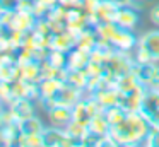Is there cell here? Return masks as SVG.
Segmentation results:
<instances>
[{
    "mask_svg": "<svg viewBox=\"0 0 159 147\" xmlns=\"http://www.w3.org/2000/svg\"><path fill=\"white\" fill-rule=\"evenodd\" d=\"M43 135V145H50V147H55V145H79L74 137H70L67 133L65 128H60V126H45V130L41 132Z\"/></svg>",
    "mask_w": 159,
    "mask_h": 147,
    "instance_id": "obj_1",
    "label": "cell"
},
{
    "mask_svg": "<svg viewBox=\"0 0 159 147\" xmlns=\"http://www.w3.org/2000/svg\"><path fill=\"white\" fill-rule=\"evenodd\" d=\"M111 44H113V48L118 51H128V53H132L139 44V36L132 29L118 27L115 36L111 38Z\"/></svg>",
    "mask_w": 159,
    "mask_h": 147,
    "instance_id": "obj_2",
    "label": "cell"
},
{
    "mask_svg": "<svg viewBox=\"0 0 159 147\" xmlns=\"http://www.w3.org/2000/svg\"><path fill=\"white\" fill-rule=\"evenodd\" d=\"M115 22L118 24L123 29H132L139 26L140 22V14H139V9L132 5H120L116 10V16H115Z\"/></svg>",
    "mask_w": 159,
    "mask_h": 147,
    "instance_id": "obj_3",
    "label": "cell"
},
{
    "mask_svg": "<svg viewBox=\"0 0 159 147\" xmlns=\"http://www.w3.org/2000/svg\"><path fill=\"white\" fill-rule=\"evenodd\" d=\"M139 46H142L154 62H159V27L149 29L139 36Z\"/></svg>",
    "mask_w": 159,
    "mask_h": 147,
    "instance_id": "obj_4",
    "label": "cell"
},
{
    "mask_svg": "<svg viewBox=\"0 0 159 147\" xmlns=\"http://www.w3.org/2000/svg\"><path fill=\"white\" fill-rule=\"evenodd\" d=\"M82 96H84V91H80V89L63 82L60 91L57 92V96H55V101H57V104H60V106H69V108H72Z\"/></svg>",
    "mask_w": 159,
    "mask_h": 147,
    "instance_id": "obj_5",
    "label": "cell"
},
{
    "mask_svg": "<svg viewBox=\"0 0 159 147\" xmlns=\"http://www.w3.org/2000/svg\"><path fill=\"white\" fill-rule=\"evenodd\" d=\"M11 109H12V115H14L16 122H22V120L29 118V116H34L36 115V101L28 98H21L17 101L11 103Z\"/></svg>",
    "mask_w": 159,
    "mask_h": 147,
    "instance_id": "obj_6",
    "label": "cell"
},
{
    "mask_svg": "<svg viewBox=\"0 0 159 147\" xmlns=\"http://www.w3.org/2000/svg\"><path fill=\"white\" fill-rule=\"evenodd\" d=\"M36 22H38V17H36L33 12L16 10L14 16H12V21H11L9 29H16V31H22V33H26V31H31Z\"/></svg>",
    "mask_w": 159,
    "mask_h": 147,
    "instance_id": "obj_7",
    "label": "cell"
},
{
    "mask_svg": "<svg viewBox=\"0 0 159 147\" xmlns=\"http://www.w3.org/2000/svg\"><path fill=\"white\" fill-rule=\"evenodd\" d=\"M50 125L53 126H60V128H65L70 122H72V108L69 106H55L50 111H46Z\"/></svg>",
    "mask_w": 159,
    "mask_h": 147,
    "instance_id": "obj_8",
    "label": "cell"
},
{
    "mask_svg": "<svg viewBox=\"0 0 159 147\" xmlns=\"http://www.w3.org/2000/svg\"><path fill=\"white\" fill-rule=\"evenodd\" d=\"M77 46V36L74 33H70L69 29H65L63 33L53 34L52 39V50H58V51H65L69 53L70 50Z\"/></svg>",
    "mask_w": 159,
    "mask_h": 147,
    "instance_id": "obj_9",
    "label": "cell"
},
{
    "mask_svg": "<svg viewBox=\"0 0 159 147\" xmlns=\"http://www.w3.org/2000/svg\"><path fill=\"white\" fill-rule=\"evenodd\" d=\"M93 96L99 101V104H101L103 109H108V108H111V106H115V104H120V91H118L115 85L99 89V91L93 92Z\"/></svg>",
    "mask_w": 159,
    "mask_h": 147,
    "instance_id": "obj_10",
    "label": "cell"
},
{
    "mask_svg": "<svg viewBox=\"0 0 159 147\" xmlns=\"http://www.w3.org/2000/svg\"><path fill=\"white\" fill-rule=\"evenodd\" d=\"M91 62V51H86L82 48L75 46L74 50L69 51V58H67V68H74V70H82L87 67Z\"/></svg>",
    "mask_w": 159,
    "mask_h": 147,
    "instance_id": "obj_11",
    "label": "cell"
},
{
    "mask_svg": "<svg viewBox=\"0 0 159 147\" xmlns=\"http://www.w3.org/2000/svg\"><path fill=\"white\" fill-rule=\"evenodd\" d=\"M77 46L82 48L86 51H93L98 46V33L96 27L89 26L87 29H84L82 33L77 36Z\"/></svg>",
    "mask_w": 159,
    "mask_h": 147,
    "instance_id": "obj_12",
    "label": "cell"
},
{
    "mask_svg": "<svg viewBox=\"0 0 159 147\" xmlns=\"http://www.w3.org/2000/svg\"><path fill=\"white\" fill-rule=\"evenodd\" d=\"M87 126H89V132L96 133V135H99V137L110 135V132H111V125H110V122H108V118L104 116V111L99 113V115H96V116H93Z\"/></svg>",
    "mask_w": 159,
    "mask_h": 147,
    "instance_id": "obj_13",
    "label": "cell"
},
{
    "mask_svg": "<svg viewBox=\"0 0 159 147\" xmlns=\"http://www.w3.org/2000/svg\"><path fill=\"white\" fill-rule=\"evenodd\" d=\"M87 79H89V75H87L86 68H82V70L67 68V75H65V82H67V84L74 85V87L80 89V91H86V87H87Z\"/></svg>",
    "mask_w": 159,
    "mask_h": 147,
    "instance_id": "obj_14",
    "label": "cell"
},
{
    "mask_svg": "<svg viewBox=\"0 0 159 147\" xmlns=\"http://www.w3.org/2000/svg\"><path fill=\"white\" fill-rule=\"evenodd\" d=\"M39 84V98H55L57 92L60 91L63 80L60 79H41Z\"/></svg>",
    "mask_w": 159,
    "mask_h": 147,
    "instance_id": "obj_15",
    "label": "cell"
},
{
    "mask_svg": "<svg viewBox=\"0 0 159 147\" xmlns=\"http://www.w3.org/2000/svg\"><path fill=\"white\" fill-rule=\"evenodd\" d=\"M19 128H21V133H26V135H31V133H41L45 130V123L41 122L38 115L29 116V118L19 122Z\"/></svg>",
    "mask_w": 159,
    "mask_h": 147,
    "instance_id": "obj_16",
    "label": "cell"
},
{
    "mask_svg": "<svg viewBox=\"0 0 159 147\" xmlns=\"http://www.w3.org/2000/svg\"><path fill=\"white\" fill-rule=\"evenodd\" d=\"M91 118H93V116H91L89 109H87V104H86V99H84V96H82V98L72 106V120L80 122V123H84V125H89Z\"/></svg>",
    "mask_w": 159,
    "mask_h": 147,
    "instance_id": "obj_17",
    "label": "cell"
},
{
    "mask_svg": "<svg viewBox=\"0 0 159 147\" xmlns=\"http://www.w3.org/2000/svg\"><path fill=\"white\" fill-rule=\"evenodd\" d=\"M127 115H128V111L121 104H115V106H111V108L104 109V116L108 118V122H110L111 126H116V125H120V123H123L125 118H127Z\"/></svg>",
    "mask_w": 159,
    "mask_h": 147,
    "instance_id": "obj_18",
    "label": "cell"
},
{
    "mask_svg": "<svg viewBox=\"0 0 159 147\" xmlns=\"http://www.w3.org/2000/svg\"><path fill=\"white\" fill-rule=\"evenodd\" d=\"M22 80L39 82L41 80V63L36 60L22 65Z\"/></svg>",
    "mask_w": 159,
    "mask_h": 147,
    "instance_id": "obj_19",
    "label": "cell"
},
{
    "mask_svg": "<svg viewBox=\"0 0 159 147\" xmlns=\"http://www.w3.org/2000/svg\"><path fill=\"white\" fill-rule=\"evenodd\" d=\"M65 130H67V133H69L70 137H74V139L79 142V145H80V139H82V137L86 135L87 132H89V126L84 125V123H80V122L72 120V122H70L69 125L65 126Z\"/></svg>",
    "mask_w": 159,
    "mask_h": 147,
    "instance_id": "obj_20",
    "label": "cell"
},
{
    "mask_svg": "<svg viewBox=\"0 0 159 147\" xmlns=\"http://www.w3.org/2000/svg\"><path fill=\"white\" fill-rule=\"evenodd\" d=\"M67 58H69V53L58 51V50H52L50 51V57H48V62L58 68H67Z\"/></svg>",
    "mask_w": 159,
    "mask_h": 147,
    "instance_id": "obj_21",
    "label": "cell"
},
{
    "mask_svg": "<svg viewBox=\"0 0 159 147\" xmlns=\"http://www.w3.org/2000/svg\"><path fill=\"white\" fill-rule=\"evenodd\" d=\"M33 60H34V50H29V48H19L17 50V63L24 65Z\"/></svg>",
    "mask_w": 159,
    "mask_h": 147,
    "instance_id": "obj_22",
    "label": "cell"
},
{
    "mask_svg": "<svg viewBox=\"0 0 159 147\" xmlns=\"http://www.w3.org/2000/svg\"><path fill=\"white\" fill-rule=\"evenodd\" d=\"M19 3H21V0H0V14L17 10Z\"/></svg>",
    "mask_w": 159,
    "mask_h": 147,
    "instance_id": "obj_23",
    "label": "cell"
},
{
    "mask_svg": "<svg viewBox=\"0 0 159 147\" xmlns=\"http://www.w3.org/2000/svg\"><path fill=\"white\" fill-rule=\"evenodd\" d=\"M149 21H151L156 27H159V2L154 3V5H151V9H149Z\"/></svg>",
    "mask_w": 159,
    "mask_h": 147,
    "instance_id": "obj_24",
    "label": "cell"
},
{
    "mask_svg": "<svg viewBox=\"0 0 159 147\" xmlns=\"http://www.w3.org/2000/svg\"><path fill=\"white\" fill-rule=\"evenodd\" d=\"M60 5L67 7V9H75V7L84 5V0H60Z\"/></svg>",
    "mask_w": 159,
    "mask_h": 147,
    "instance_id": "obj_25",
    "label": "cell"
},
{
    "mask_svg": "<svg viewBox=\"0 0 159 147\" xmlns=\"http://www.w3.org/2000/svg\"><path fill=\"white\" fill-rule=\"evenodd\" d=\"M36 2H38L41 7H45V9L50 12V10H53L57 5H58V3H60V0H36Z\"/></svg>",
    "mask_w": 159,
    "mask_h": 147,
    "instance_id": "obj_26",
    "label": "cell"
},
{
    "mask_svg": "<svg viewBox=\"0 0 159 147\" xmlns=\"http://www.w3.org/2000/svg\"><path fill=\"white\" fill-rule=\"evenodd\" d=\"M115 2H118V3H120V5H125V3L128 2V0H115Z\"/></svg>",
    "mask_w": 159,
    "mask_h": 147,
    "instance_id": "obj_27",
    "label": "cell"
}]
</instances>
